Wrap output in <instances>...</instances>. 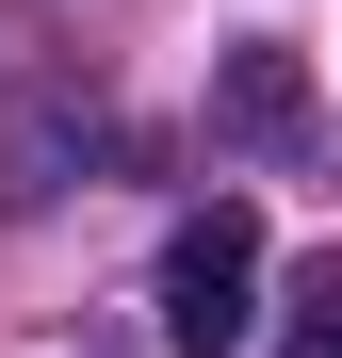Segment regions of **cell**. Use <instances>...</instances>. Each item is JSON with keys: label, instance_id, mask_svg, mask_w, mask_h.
<instances>
[{"label": "cell", "instance_id": "3", "mask_svg": "<svg viewBox=\"0 0 342 358\" xmlns=\"http://www.w3.org/2000/svg\"><path fill=\"white\" fill-rule=\"evenodd\" d=\"M294 358H342V261L310 277V310H294Z\"/></svg>", "mask_w": 342, "mask_h": 358}, {"label": "cell", "instance_id": "2", "mask_svg": "<svg viewBox=\"0 0 342 358\" xmlns=\"http://www.w3.org/2000/svg\"><path fill=\"white\" fill-rule=\"evenodd\" d=\"M212 114H228V131H245V147H294V131H310V66H294V49H245Z\"/></svg>", "mask_w": 342, "mask_h": 358}, {"label": "cell", "instance_id": "1", "mask_svg": "<svg viewBox=\"0 0 342 358\" xmlns=\"http://www.w3.org/2000/svg\"><path fill=\"white\" fill-rule=\"evenodd\" d=\"M245 326H261V212L212 196V212H180V245H163V342H180V358H228Z\"/></svg>", "mask_w": 342, "mask_h": 358}]
</instances>
